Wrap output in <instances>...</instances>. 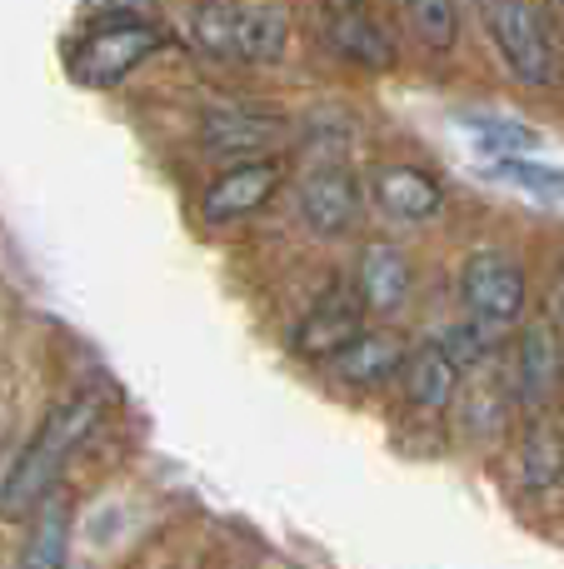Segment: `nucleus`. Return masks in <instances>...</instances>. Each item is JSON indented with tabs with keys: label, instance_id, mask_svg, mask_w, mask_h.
Returning <instances> with one entry per match:
<instances>
[{
	"label": "nucleus",
	"instance_id": "obj_1",
	"mask_svg": "<svg viewBox=\"0 0 564 569\" xmlns=\"http://www.w3.org/2000/svg\"><path fill=\"white\" fill-rule=\"evenodd\" d=\"M100 415H105V390H100V385H80V390L60 395V400L50 405L40 430L30 435L26 450L10 465V475L0 480V520H30V515L56 495L60 475L85 450Z\"/></svg>",
	"mask_w": 564,
	"mask_h": 569
},
{
	"label": "nucleus",
	"instance_id": "obj_2",
	"mask_svg": "<svg viewBox=\"0 0 564 569\" xmlns=\"http://www.w3.org/2000/svg\"><path fill=\"white\" fill-rule=\"evenodd\" d=\"M170 40V30L160 20H150V10H130V6H110L95 10V26L85 36H75V46L66 50V70L75 76V86L85 90H110L150 60L160 46Z\"/></svg>",
	"mask_w": 564,
	"mask_h": 569
},
{
	"label": "nucleus",
	"instance_id": "obj_3",
	"mask_svg": "<svg viewBox=\"0 0 564 569\" xmlns=\"http://www.w3.org/2000/svg\"><path fill=\"white\" fill-rule=\"evenodd\" d=\"M490 40H495L505 70L530 90L555 86L560 50H555V16L545 6H480Z\"/></svg>",
	"mask_w": 564,
	"mask_h": 569
},
{
	"label": "nucleus",
	"instance_id": "obj_4",
	"mask_svg": "<svg viewBox=\"0 0 564 569\" xmlns=\"http://www.w3.org/2000/svg\"><path fill=\"white\" fill-rule=\"evenodd\" d=\"M460 300H465L470 320L480 330L515 325L520 310H525V270H520V260H510L505 250H475L460 266Z\"/></svg>",
	"mask_w": 564,
	"mask_h": 569
},
{
	"label": "nucleus",
	"instance_id": "obj_5",
	"mask_svg": "<svg viewBox=\"0 0 564 569\" xmlns=\"http://www.w3.org/2000/svg\"><path fill=\"white\" fill-rule=\"evenodd\" d=\"M360 335H365V300H360L355 284L335 280V284H325V295H320V300L310 305V315L300 320L295 355H305V360H335Z\"/></svg>",
	"mask_w": 564,
	"mask_h": 569
},
{
	"label": "nucleus",
	"instance_id": "obj_6",
	"mask_svg": "<svg viewBox=\"0 0 564 569\" xmlns=\"http://www.w3.org/2000/svg\"><path fill=\"white\" fill-rule=\"evenodd\" d=\"M290 140V126L275 110H255V106H220L200 120V146L210 156H265L280 150Z\"/></svg>",
	"mask_w": 564,
	"mask_h": 569
},
{
	"label": "nucleus",
	"instance_id": "obj_7",
	"mask_svg": "<svg viewBox=\"0 0 564 569\" xmlns=\"http://www.w3.org/2000/svg\"><path fill=\"white\" fill-rule=\"evenodd\" d=\"M360 206H365L360 180L340 160H325V166H315L300 180V216H305V226L315 236H345L360 220Z\"/></svg>",
	"mask_w": 564,
	"mask_h": 569
},
{
	"label": "nucleus",
	"instance_id": "obj_8",
	"mask_svg": "<svg viewBox=\"0 0 564 569\" xmlns=\"http://www.w3.org/2000/svg\"><path fill=\"white\" fill-rule=\"evenodd\" d=\"M280 180H285V166H280L275 156H270V160H245V166L225 170V176H220L215 186L205 190L200 210H205L210 226H230V220H245V216H255V210L265 206L270 196H275Z\"/></svg>",
	"mask_w": 564,
	"mask_h": 569
},
{
	"label": "nucleus",
	"instance_id": "obj_9",
	"mask_svg": "<svg viewBox=\"0 0 564 569\" xmlns=\"http://www.w3.org/2000/svg\"><path fill=\"white\" fill-rule=\"evenodd\" d=\"M515 385L525 405H550V395L564 385V335L555 320H530L515 345Z\"/></svg>",
	"mask_w": 564,
	"mask_h": 569
},
{
	"label": "nucleus",
	"instance_id": "obj_10",
	"mask_svg": "<svg viewBox=\"0 0 564 569\" xmlns=\"http://www.w3.org/2000/svg\"><path fill=\"white\" fill-rule=\"evenodd\" d=\"M325 46L345 66H360V70L395 66V40H390V30L365 6H325Z\"/></svg>",
	"mask_w": 564,
	"mask_h": 569
},
{
	"label": "nucleus",
	"instance_id": "obj_11",
	"mask_svg": "<svg viewBox=\"0 0 564 569\" xmlns=\"http://www.w3.org/2000/svg\"><path fill=\"white\" fill-rule=\"evenodd\" d=\"M455 385H460V370H455V360L440 350V340L415 345V350L405 355V365H400V390H405V400L415 405V410L440 415L450 405V395H455Z\"/></svg>",
	"mask_w": 564,
	"mask_h": 569
},
{
	"label": "nucleus",
	"instance_id": "obj_12",
	"mask_svg": "<svg viewBox=\"0 0 564 569\" xmlns=\"http://www.w3.org/2000/svg\"><path fill=\"white\" fill-rule=\"evenodd\" d=\"M410 345L405 335L395 330H365L355 345H345V350L335 355V375L345 385H360V390H370V385H385L390 375L405 365Z\"/></svg>",
	"mask_w": 564,
	"mask_h": 569
},
{
	"label": "nucleus",
	"instance_id": "obj_13",
	"mask_svg": "<svg viewBox=\"0 0 564 569\" xmlns=\"http://www.w3.org/2000/svg\"><path fill=\"white\" fill-rule=\"evenodd\" d=\"M70 525H75V505L66 490H56L26 530V550H20V569H66L70 555Z\"/></svg>",
	"mask_w": 564,
	"mask_h": 569
},
{
	"label": "nucleus",
	"instance_id": "obj_14",
	"mask_svg": "<svg viewBox=\"0 0 564 569\" xmlns=\"http://www.w3.org/2000/svg\"><path fill=\"white\" fill-rule=\"evenodd\" d=\"M355 290H360V300H365V310H380V315L400 310V305H405V295H410V260H405V250L385 246V240L365 246Z\"/></svg>",
	"mask_w": 564,
	"mask_h": 569
},
{
	"label": "nucleus",
	"instance_id": "obj_15",
	"mask_svg": "<svg viewBox=\"0 0 564 569\" xmlns=\"http://www.w3.org/2000/svg\"><path fill=\"white\" fill-rule=\"evenodd\" d=\"M375 200L395 220H430L445 206V190L415 166H380L375 170Z\"/></svg>",
	"mask_w": 564,
	"mask_h": 569
},
{
	"label": "nucleus",
	"instance_id": "obj_16",
	"mask_svg": "<svg viewBox=\"0 0 564 569\" xmlns=\"http://www.w3.org/2000/svg\"><path fill=\"white\" fill-rule=\"evenodd\" d=\"M290 46V16L280 6H235V60L270 66Z\"/></svg>",
	"mask_w": 564,
	"mask_h": 569
},
{
	"label": "nucleus",
	"instance_id": "obj_17",
	"mask_svg": "<svg viewBox=\"0 0 564 569\" xmlns=\"http://www.w3.org/2000/svg\"><path fill=\"white\" fill-rule=\"evenodd\" d=\"M460 130H470V136L480 140V150L500 156V160H515L540 146V130L525 126V120H510V116H460Z\"/></svg>",
	"mask_w": 564,
	"mask_h": 569
},
{
	"label": "nucleus",
	"instance_id": "obj_18",
	"mask_svg": "<svg viewBox=\"0 0 564 569\" xmlns=\"http://www.w3.org/2000/svg\"><path fill=\"white\" fill-rule=\"evenodd\" d=\"M190 40L215 60H235V6H195L190 10Z\"/></svg>",
	"mask_w": 564,
	"mask_h": 569
},
{
	"label": "nucleus",
	"instance_id": "obj_19",
	"mask_svg": "<svg viewBox=\"0 0 564 569\" xmlns=\"http://www.w3.org/2000/svg\"><path fill=\"white\" fill-rule=\"evenodd\" d=\"M564 475V430L555 420H540L525 435V480L530 485H555Z\"/></svg>",
	"mask_w": 564,
	"mask_h": 569
},
{
	"label": "nucleus",
	"instance_id": "obj_20",
	"mask_svg": "<svg viewBox=\"0 0 564 569\" xmlns=\"http://www.w3.org/2000/svg\"><path fill=\"white\" fill-rule=\"evenodd\" d=\"M490 180L530 190L535 200H564V170L540 166V160H495V166H490Z\"/></svg>",
	"mask_w": 564,
	"mask_h": 569
},
{
	"label": "nucleus",
	"instance_id": "obj_21",
	"mask_svg": "<svg viewBox=\"0 0 564 569\" xmlns=\"http://www.w3.org/2000/svg\"><path fill=\"white\" fill-rule=\"evenodd\" d=\"M405 26L415 30L420 46L450 50L460 36V10L445 6V0H415V6H405Z\"/></svg>",
	"mask_w": 564,
	"mask_h": 569
},
{
	"label": "nucleus",
	"instance_id": "obj_22",
	"mask_svg": "<svg viewBox=\"0 0 564 569\" xmlns=\"http://www.w3.org/2000/svg\"><path fill=\"white\" fill-rule=\"evenodd\" d=\"M440 350L455 360V370H460V365H475L480 355L490 350V330H480V325L470 320V325H460V330H450L445 340H440Z\"/></svg>",
	"mask_w": 564,
	"mask_h": 569
},
{
	"label": "nucleus",
	"instance_id": "obj_23",
	"mask_svg": "<svg viewBox=\"0 0 564 569\" xmlns=\"http://www.w3.org/2000/svg\"><path fill=\"white\" fill-rule=\"evenodd\" d=\"M555 305H560V335H564V260H560V290H555Z\"/></svg>",
	"mask_w": 564,
	"mask_h": 569
}]
</instances>
